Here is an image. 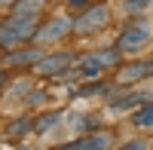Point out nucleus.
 <instances>
[{"mask_svg": "<svg viewBox=\"0 0 153 150\" xmlns=\"http://www.w3.org/2000/svg\"><path fill=\"white\" fill-rule=\"evenodd\" d=\"M37 34V16H22L12 12L0 22V49H19Z\"/></svg>", "mask_w": 153, "mask_h": 150, "instance_id": "nucleus-1", "label": "nucleus"}, {"mask_svg": "<svg viewBox=\"0 0 153 150\" xmlns=\"http://www.w3.org/2000/svg\"><path fill=\"white\" fill-rule=\"evenodd\" d=\"M147 43H150V25L144 19H135V22H129L123 28L120 40H117V49L126 52V55H132V52H141Z\"/></svg>", "mask_w": 153, "mask_h": 150, "instance_id": "nucleus-2", "label": "nucleus"}, {"mask_svg": "<svg viewBox=\"0 0 153 150\" xmlns=\"http://www.w3.org/2000/svg\"><path fill=\"white\" fill-rule=\"evenodd\" d=\"M120 65V49H104V52H86L76 58V71L83 77H98L104 68Z\"/></svg>", "mask_w": 153, "mask_h": 150, "instance_id": "nucleus-3", "label": "nucleus"}, {"mask_svg": "<svg viewBox=\"0 0 153 150\" xmlns=\"http://www.w3.org/2000/svg\"><path fill=\"white\" fill-rule=\"evenodd\" d=\"M107 19H110V9H107L104 3L86 6L80 16L74 19V31H76V34H95V31H101V28L107 25Z\"/></svg>", "mask_w": 153, "mask_h": 150, "instance_id": "nucleus-4", "label": "nucleus"}, {"mask_svg": "<svg viewBox=\"0 0 153 150\" xmlns=\"http://www.w3.org/2000/svg\"><path fill=\"white\" fill-rule=\"evenodd\" d=\"M74 61H76L74 52H52V55H40V58H37L34 71L40 74V77H61Z\"/></svg>", "mask_w": 153, "mask_h": 150, "instance_id": "nucleus-5", "label": "nucleus"}, {"mask_svg": "<svg viewBox=\"0 0 153 150\" xmlns=\"http://www.w3.org/2000/svg\"><path fill=\"white\" fill-rule=\"evenodd\" d=\"M153 77V58H144V61H132V65H123L117 71V83L120 86H132V83H141Z\"/></svg>", "mask_w": 153, "mask_h": 150, "instance_id": "nucleus-6", "label": "nucleus"}, {"mask_svg": "<svg viewBox=\"0 0 153 150\" xmlns=\"http://www.w3.org/2000/svg\"><path fill=\"white\" fill-rule=\"evenodd\" d=\"M68 31H74V22H68V19H52V22H46L43 28H37V34H34V40L37 43H49V40H61Z\"/></svg>", "mask_w": 153, "mask_h": 150, "instance_id": "nucleus-7", "label": "nucleus"}, {"mask_svg": "<svg viewBox=\"0 0 153 150\" xmlns=\"http://www.w3.org/2000/svg\"><path fill=\"white\" fill-rule=\"evenodd\" d=\"M65 147L68 150H104V147H110V135L107 132H92V135H83L76 141H68Z\"/></svg>", "mask_w": 153, "mask_h": 150, "instance_id": "nucleus-8", "label": "nucleus"}, {"mask_svg": "<svg viewBox=\"0 0 153 150\" xmlns=\"http://www.w3.org/2000/svg\"><path fill=\"white\" fill-rule=\"evenodd\" d=\"M43 52L40 49H9L3 55V68H25V65H34Z\"/></svg>", "mask_w": 153, "mask_h": 150, "instance_id": "nucleus-9", "label": "nucleus"}, {"mask_svg": "<svg viewBox=\"0 0 153 150\" xmlns=\"http://www.w3.org/2000/svg\"><path fill=\"white\" fill-rule=\"evenodd\" d=\"M28 132H34V120H31V117H16V120L3 129L6 138H28Z\"/></svg>", "mask_w": 153, "mask_h": 150, "instance_id": "nucleus-10", "label": "nucleus"}, {"mask_svg": "<svg viewBox=\"0 0 153 150\" xmlns=\"http://www.w3.org/2000/svg\"><path fill=\"white\" fill-rule=\"evenodd\" d=\"M43 6L46 0H12V12H22V16H40Z\"/></svg>", "mask_w": 153, "mask_h": 150, "instance_id": "nucleus-11", "label": "nucleus"}, {"mask_svg": "<svg viewBox=\"0 0 153 150\" xmlns=\"http://www.w3.org/2000/svg\"><path fill=\"white\" fill-rule=\"evenodd\" d=\"M132 123L138 129H147V126H153V101H147L138 114H132Z\"/></svg>", "mask_w": 153, "mask_h": 150, "instance_id": "nucleus-12", "label": "nucleus"}, {"mask_svg": "<svg viewBox=\"0 0 153 150\" xmlns=\"http://www.w3.org/2000/svg\"><path fill=\"white\" fill-rule=\"evenodd\" d=\"M144 101V95H126V98H117V101H110V110H132Z\"/></svg>", "mask_w": 153, "mask_h": 150, "instance_id": "nucleus-13", "label": "nucleus"}, {"mask_svg": "<svg viewBox=\"0 0 153 150\" xmlns=\"http://www.w3.org/2000/svg\"><path fill=\"white\" fill-rule=\"evenodd\" d=\"M55 123H58V114H55V110H52V114H43L40 120L34 123V132H37V135H43V132H49V129H52Z\"/></svg>", "mask_w": 153, "mask_h": 150, "instance_id": "nucleus-14", "label": "nucleus"}, {"mask_svg": "<svg viewBox=\"0 0 153 150\" xmlns=\"http://www.w3.org/2000/svg\"><path fill=\"white\" fill-rule=\"evenodd\" d=\"M150 3H153V0H123L126 12H141V9H147Z\"/></svg>", "mask_w": 153, "mask_h": 150, "instance_id": "nucleus-15", "label": "nucleus"}, {"mask_svg": "<svg viewBox=\"0 0 153 150\" xmlns=\"http://www.w3.org/2000/svg\"><path fill=\"white\" fill-rule=\"evenodd\" d=\"M43 98H46L43 92H31V95H25V104H31V107L34 104H43Z\"/></svg>", "mask_w": 153, "mask_h": 150, "instance_id": "nucleus-16", "label": "nucleus"}, {"mask_svg": "<svg viewBox=\"0 0 153 150\" xmlns=\"http://www.w3.org/2000/svg\"><path fill=\"white\" fill-rule=\"evenodd\" d=\"M123 147H126V150H144V147H147V141H126Z\"/></svg>", "mask_w": 153, "mask_h": 150, "instance_id": "nucleus-17", "label": "nucleus"}, {"mask_svg": "<svg viewBox=\"0 0 153 150\" xmlns=\"http://www.w3.org/2000/svg\"><path fill=\"white\" fill-rule=\"evenodd\" d=\"M68 6H86V0H68Z\"/></svg>", "mask_w": 153, "mask_h": 150, "instance_id": "nucleus-18", "label": "nucleus"}, {"mask_svg": "<svg viewBox=\"0 0 153 150\" xmlns=\"http://www.w3.org/2000/svg\"><path fill=\"white\" fill-rule=\"evenodd\" d=\"M0 86H6V74L3 71H0Z\"/></svg>", "mask_w": 153, "mask_h": 150, "instance_id": "nucleus-19", "label": "nucleus"}]
</instances>
